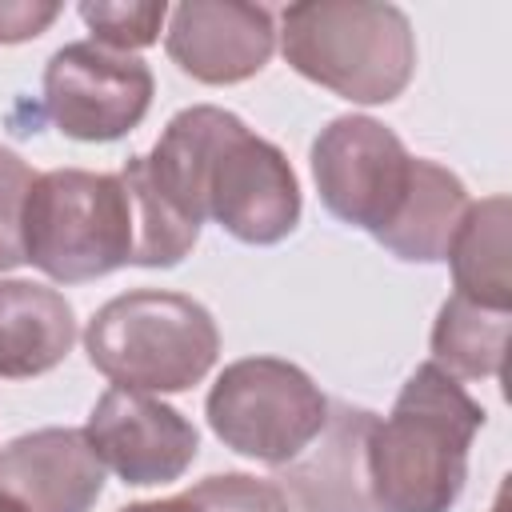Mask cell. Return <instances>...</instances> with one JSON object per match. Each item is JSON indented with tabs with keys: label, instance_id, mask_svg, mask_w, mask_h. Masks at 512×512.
Instances as JSON below:
<instances>
[{
	"label": "cell",
	"instance_id": "obj_19",
	"mask_svg": "<svg viewBox=\"0 0 512 512\" xmlns=\"http://www.w3.org/2000/svg\"><path fill=\"white\" fill-rule=\"evenodd\" d=\"M196 512H292L284 492L272 480L248 472H216L184 492Z\"/></svg>",
	"mask_w": 512,
	"mask_h": 512
},
{
	"label": "cell",
	"instance_id": "obj_11",
	"mask_svg": "<svg viewBox=\"0 0 512 512\" xmlns=\"http://www.w3.org/2000/svg\"><path fill=\"white\" fill-rule=\"evenodd\" d=\"M376 420L372 408L328 404L320 436L280 464L272 484L296 512H376L368 484V440Z\"/></svg>",
	"mask_w": 512,
	"mask_h": 512
},
{
	"label": "cell",
	"instance_id": "obj_7",
	"mask_svg": "<svg viewBox=\"0 0 512 512\" xmlns=\"http://www.w3.org/2000/svg\"><path fill=\"white\" fill-rule=\"evenodd\" d=\"M308 164L324 208L376 240L408 196L416 156L392 128L352 112L316 132Z\"/></svg>",
	"mask_w": 512,
	"mask_h": 512
},
{
	"label": "cell",
	"instance_id": "obj_2",
	"mask_svg": "<svg viewBox=\"0 0 512 512\" xmlns=\"http://www.w3.org/2000/svg\"><path fill=\"white\" fill-rule=\"evenodd\" d=\"M484 428L480 400L432 360L420 364L368 440L376 512H452L468 480V448Z\"/></svg>",
	"mask_w": 512,
	"mask_h": 512
},
{
	"label": "cell",
	"instance_id": "obj_12",
	"mask_svg": "<svg viewBox=\"0 0 512 512\" xmlns=\"http://www.w3.org/2000/svg\"><path fill=\"white\" fill-rule=\"evenodd\" d=\"M104 492V464L84 428H36L0 448V496L20 512H92Z\"/></svg>",
	"mask_w": 512,
	"mask_h": 512
},
{
	"label": "cell",
	"instance_id": "obj_21",
	"mask_svg": "<svg viewBox=\"0 0 512 512\" xmlns=\"http://www.w3.org/2000/svg\"><path fill=\"white\" fill-rule=\"evenodd\" d=\"M60 4L48 0H0V44H24L48 32V24L60 16Z\"/></svg>",
	"mask_w": 512,
	"mask_h": 512
},
{
	"label": "cell",
	"instance_id": "obj_3",
	"mask_svg": "<svg viewBox=\"0 0 512 512\" xmlns=\"http://www.w3.org/2000/svg\"><path fill=\"white\" fill-rule=\"evenodd\" d=\"M276 36L292 72L352 104H388L412 84L416 72V32L396 4H288Z\"/></svg>",
	"mask_w": 512,
	"mask_h": 512
},
{
	"label": "cell",
	"instance_id": "obj_6",
	"mask_svg": "<svg viewBox=\"0 0 512 512\" xmlns=\"http://www.w3.org/2000/svg\"><path fill=\"white\" fill-rule=\"evenodd\" d=\"M204 416L224 448L280 468L320 436L328 396L292 360L244 356L212 380Z\"/></svg>",
	"mask_w": 512,
	"mask_h": 512
},
{
	"label": "cell",
	"instance_id": "obj_8",
	"mask_svg": "<svg viewBox=\"0 0 512 512\" xmlns=\"http://www.w3.org/2000/svg\"><path fill=\"white\" fill-rule=\"evenodd\" d=\"M152 68L140 56L76 40L52 52L44 64V112L48 120L84 144H108L128 136L152 108Z\"/></svg>",
	"mask_w": 512,
	"mask_h": 512
},
{
	"label": "cell",
	"instance_id": "obj_1",
	"mask_svg": "<svg viewBox=\"0 0 512 512\" xmlns=\"http://www.w3.org/2000/svg\"><path fill=\"white\" fill-rule=\"evenodd\" d=\"M148 188L184 220H216L240 244H280L300 224V184L288 156L236 112L192 104L168 120L148 156Z\"/></svg>",
	"mask_w": 512,
	"mask_h": 512
},
{
	"label": "cell",
	"instance_id": "obj_14",
	"mask_svg": "<svg viewBox=\"0 0 512 512\" xmlns=\"http://www.w3.org/2000/svg\"><path fill=\"white\" fill-rule=\"evenodd\" d=\"M468 204H472L468 188L456 172L416 156L408 196H404L400 212L392 216V224L376 236V244H384L396 260L436 264L448 256V244H452Z\"/></svg>",
	"mask_w": 512,
	"mask_h": 512
},
{
	"label": "cell",
	"instance_id": "obj_4",
	"mask_svg": "<svg viewBox=\"0 0 512 512\" xmlns=\"http://www.w3.org/2000/svg\"><path fill=\"white\" fill-rule=\"evenodd\" d=\"M88 364L128 392H184L200 384L220 356L212 312L160 288H132L100 304L84 328Z\"/></svg>",
	"mask_w": 512,
	"mask_h": 512
},
{
	"label": "cell",
	"instance_id": "obj_10",
	"mask_svg": "<svg viewBox=\"0 0 512 512\" xmlns=\"http://www.w3.org/2000/svg\"><path fill=\"white\" fill-rule=\"evenodd\" d=\"M164 48L172 64L200 84H240L276 52L272 8L236 0H188L168 8Z\"/></svg>",
	"mask_w": 512,
	"mask_h": 512
},
{
	"label": "cell",
	"instance_id": "obj_15",
	"mask_svg": "<svg viewBox=\"0 0 512 512\" xmlns=\"http://www.w3.org/2000/svg\"><path fill=\"white\" fill-rule=\"evenodd\" d=\"M456 292L484 304L512 312V288H508V196H488L480 204H468L448 256Z\"/></svg>",
	"mask_w": 512,
	"mask_h": 512
},
{
	"label": "cell",
	"instance_id": "obj_23",
	"mask_svg": "<svg viewBox=\"0 0 512 512\" xmlns=\"http://www.w3.org/2000/svg\"><path fill=\"white\" fill-rule=\"evenodd\" d=\"M0 512H20V508H16V504H12L8 496H0Z\"/></svg>",
	"mask_w": 512,
	"mask_h": 512
},
{
	"label": "cell",
	"instance_id": "obj_17",
	"mask_svg": "<svg viewBox=\"0 0 512 512\" xmlns=\"http://www.w3.org/2000/svg\"><path fill=\"white\" fill-rule=\"evenodd\" d=\"M120 180L132 196V216H136V252L132 264L136 268H176L200 240V224L184 220L180 212H172L144 180L140 172V156H128L120 168Z\"/></svg>",
	"mask_w": 512,
	"mask_h": 512
},
{
	"label": "cell",
	"instance_id": "obj_16",
	"mask_svg": "<svg viewBox=\"0 0 512 512\" xmlns=\"http://www.w3.org/2000/svg\"><path fill=\"white\" fill-rule=\"evenodd\" d=\"M508 320L504 308H484L460 292H452L432 324V364L452 380H484L500 376L504 348H508Z\"/></svg>",
	"mask_w": 512,
	"mask_h": 512
},
{
	"label": "cell",
	"instance_id": "obj_13",
	"mask_svg": "<svg viewBox=\"0 0 512 512\" xmlns=\"http://www.w3.org/2000/svg\"><path fill=\"white\" fill-rule=\"evenodd\" d=\"M76 344V312L64 292L36 280H0V376H44Z\"/></svg>",
	"mask_w": 512,
	"mask_h": 512
},
{
	"label": "cell",
	"instance_id": "obj_9",
	"mask_svg": "<svg viewBox=\"0 0 512 512\" xmlns=\"http://www.w3.org/2000/svg\"><path fill=\"white\" fill-rule=\"evenodd\" d=\"M84 440L96 460L132 488L180 480L200 452L196 424L184 412L160 396L128 388H108L92 404Z\"/></svg>",
	"mask_w": 512,
	"mask_h": 512
},
{
	"label": "cell",
	"instance_id": "obj_22",
	"mask_svg": "<svg viewBox=\"0 0 512 512\" xmlns=\"http://www.w3.org/2000/svg\"><path fill=\"white\" fill-rule=\"evenodd\" d=\"M120 512H196V504L180 492V496H168V500H140V504H128Z\"/></svg>",
	"mask_w": 512,
	"mask_h": 512
},
{
	"label": "cell",
	"instance_id": "obj_20",
	"mask_svg": "<svg viewBox=\"0 0 512 512\" xmlns=\"http://www.w3.org/2000/svg\"><path fill=\"white\" fill-rule=\"evenodd\" d=\"M36 184L28 160L0 144V272H12L24 260V204Z\"/></svg>",
	"mask_w": 512,
	"mask_h": 512
},
{
	"label": "cell",
	"instance_id": "obj_5",
	"mask_svg": "<svg viewBox=\"0 0 512 512\" xmlns=\"http://www.w3.org/2000/svg\"><path fill=\"white\" fill-rule=\"evenodd\" d=\"M136 216L120 172L52 168L24 204V260L56 284H84L132 264Z\"/></svg>",
	"mask_w": 512,
	"mask_h": 512
},
{
	"label": "cell",
	"instance_id": "obj_18",
	"mask_svg": "<svg viewBox=\"0 0 512 512\" xmlns=\"http://www.w3.org/2000/svg\"><path fill=\"white\" fill-rule=\"evenodd\" d=\"M80 20L92 32V44L112 48V52H136L156 44L164 20H168V4L164 0H148V4H116V0H84L80 4Z\"/></svg>",
	"mask_w": 512,
	"mask_h": 512
}]
</instances>
